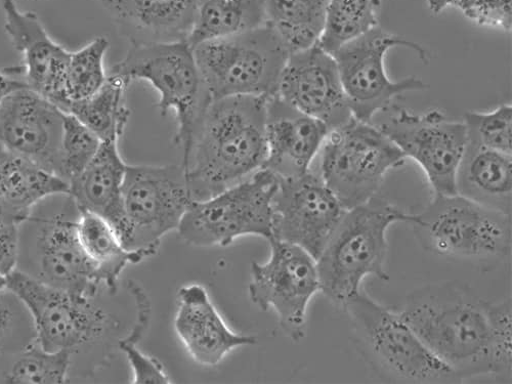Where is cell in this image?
<instances>
[{"instance_id":"1","label":"cell","mask_w":512,"mask_h":384,"mask_svg":"<svg viewBox=\"0 0 512 384\" xmlns=\"http://www.w3.org/2000/svg\"><path fill=\"white\" fill-rule=\"evenodd\" d=\"M438 359L463 381H511V302L489 303L465 284L442 282L412 292L399 312Z\"/></svg>"},{"instance_id":"2","label":"cell","mask_w":512,"mask_h":384,"mask_svg":"<svg viewBox=\"0 0 512 384\" xmlns=\"http://www.w3.org/2000/svg\"><path fill=\"white\" fill-rule=\"evenodd\" d=\"M267 97L212 100L184 152L193 201H204L260 172L268 157Z\"/></svg>"},{"instance_id":"3","label":"cell","mask_w":512,"mask_h":384,"mask_svg":"<svg viewBox=\"0 0 512 384\" xmlns=\"http://www.w3.org/2000/svg\"><path fill=\"white\" fill-rule=\"evenodd\" d=\"M411 216L376 196L345 212L316 261L320 291L334 306L344 310L368 276L390 279L387 233L396 223L409 224Z\"/></svg>"},{"instance_id":"4","label":"cell","mask_w":512,"mask_h":384,"mask_svg":"<svg viewBox=\"0 0 512 384\" xmlns=\"http://www.w3.org/2000/svg\"><path fill=\"white\" fill-rule=\"evenodd\" d=\"M354 343L372 372L384 382L458 384L463 381L438 359L402 318L362 289L344 308Z\"/></svg>"},{"instance_id":"5","label":"cell","mask_w":512,"mask_h":384,"mask_svg":"<svg viewBox=\"0 0 512 384\" xmlns=\"http://www.w3.org/2000/svg\"><path fill=\"white\" fill-rule=\"evenodd\" d=\"M409 225L425 250L445 259L491 268L511 253V215L459 194L435 195Z\"/></svg>"},{"instance_id":"6","label":"cell","mask_w":512,"mask_h":384,"mask_svg":"<svg viewBox=\"0 0 512 384\" xmlns=\"http://www.w3.org/2000/svg\"><path fill=\"white\" fill-rule=\"evenodd\" d=\"M7 288L27 309L36 343L49 352H74L103 343L114 337L120 341L144 333L123 330L128 327L96 303V297L84 298L37 280L16 269L8 277Z\"/></svg>"},{"instance_id":"7","label":"cell","mask_w":512,"mask_h":384,"mask_svg":"<svg viewBox=\"0 0 512 384\" xmlns=\"http://www.w3.org/2000/svg\"><path fill=\"white\" fill-rule=\"evenodd\" d=\"M193 55L212 100L272 97L290 51L269 24L201 42Z\"/></svg>"},{"instance_id":"8","label":"cell","mask_w":512,"mask_h":384,"mask_svg":"<svg viewBox=\"0 0 512 384\" xmlns=\"http://www.w3.org/2000/svg\"><path fill=\"white\" fill-rule=\"evenodd\" d=\"M192 202L183 165H127L116 233L127 250L150 258L165 235L178 231Z\"/></svg>"},{"instance_id":"9","label":"cell","mask_w":512,"mask_h":384,"mask_svg":"<svg viewBox=\"0 0 512 384\" xmlns=\"http://www.w3.org/2000/svg\"><path fill=\"white\" fill-rule=\"evenodd\" d=\"M406 156L379 127L355 117L328 133L322 146L321 179L346 210L376 196Z\"/></svg>"},{"instance_id":"10","label":"cell","mask_w":512,"mask_h":384,"mask_svg":"<svg viewBox=\"0 0 512 384\" xmlns=\"http://www.w3.org/2000/svg\"><path fill=\"white\" fill-rule=\"evenodd\" d=\"M111 73L130 82L141 79L152 84L159 94L160 113L175 111V143L185 150L212 101L188 42L131 46Z\"/></svg>"},{"instance_id":"11","label":"cell","mask_w":512,"mask_h":384,"mask_svg":"<svg viewBox=\"0 0 512 384\" xmlns=\"http://www.w3.org/2000/svg\"><path fill=\"white\" fill-rule=\"evenodd\" d=\"M395 48L413 51L424 64L431 61L429 51L417 42L384 31L379 26L332 54L356 119L371 123L377 113L388 110L402 95L430 89L428 83L417 77L400 81L389 77L386 57Z\"/></svg>"},{"instance_id":"12","label":"cell","mask_w":512,"mask_h":384,"mask_svg":"<svg viewBox=\"0 0 512 384\" xmlns=\"http://www.w3.org/2000/svg\"><path fill=\"white\" fill-rule=\"evenodd\" d=\"M278 178L262 169L248 180L204 201H193L178 229L180 237L198 247L231 245L255 235L273 238V200Z\"/></svg>"},{"instance_id":"13","label":"cell","mask_w":512,"mask_h":384,"mask_svg":"<svg viewBox=\"0 0 512 384\" xmlns=\"http://www.w3.org/2000/svg\"><path fill=\"white\" fill-rule=\"evenodd\" d=\"M271 256L251 265L249 296L262 311L274 310L287 337L306 336L309 304L320 291L317 262L296 245L271 240Z\"/></svg>"},{"instance_id":"14","label":"cell","mask_w":512,"mask_h":384,"mask_svg":"<svg viewBox=\"0 0 512 384\" xmlns=\"http://www.w3.org/2000/svg\"><path fill=\"white\" fill-rule=\"evenodd\" d=\"M379 128L422 168L435 195L457 194V169L468 141L464 122L451 121L438 110L417 115L399 109Z\"/></svg>"},{"instance_id":"15","label":"cell","mask_w":512,"mask_h":384,"mask_svg":"<svg viewBox=\"0 0 512 384\" xmlns=\"http://www.w3.org/2000/svg\"><path fill=\"white\" fill-rule=\"evenodd\" d=\"M273 238L303 248L317 261L347 211L311 172L279 179L273 200Z\"/></svg>"},{"instance_id":"16","label":"cell","mask_w":512,"mask_h":384,"mask_svg":"<svg viewBox=\"0 0 512 384\" xmlns=\"http://www.w3.org/2000/svg\"><path fill=\"white\" fill-rule=\"evenodd\" d=\"M77 210L69 198L66 211L50 217L30 215L26 220L35 230L31 254L35 272L30 276L73 295L93 298L103 284L78 239L79 211L72 215Z\"/></svg>"},{"instance_id":"17","label":"cell","mask_w":512,"mask_h":384,"mask_svg":"<svg viewBox=\"0 0 512 384\" xmlns=\"http://www.w3.org/2000/svg\"><path fill=\"white\" fill-rule=\"evenodd\" d=\"M276 95L323 122L329 132L354 117L336 61L318 44L290 53Z\"/></svg>"},{"instance_id":"18","label":"cell","mask_w":512,"mask_h":384,"mask_svg":"<svg viewBox=\"0 0 512 384\" xmlns=\"http://www.w3.org/2000/svg\"><path fill=\"white\" fill-rule=\"evenodd\" d=\"M67 113L28 88L0 103V145L61 177L60 149ZM62 178V177H61Z\"/></svg>"},{"instance_id":"19","label":"cell","mask_w":512,"mask_h":384,"mask_svg":"<svg viewBox=\"0 0 512 384\" xmlns=\"http://www.w3.org/2000/svg\"><path fill=\"white\" fill-rule=\"evenodd\" d=\"M0 6L5 31L23 57L27 88L68 113L71 103L66 94V72L71 52L57 44L36 13L20 10L15 0H0Z\"/></svg>"},{"instance_id":"20","label":"cell","mask_w":512,"mask_h":384,"mask_svg":"<svg viewBox=\"0 0 512 384\" xmlns=\"http://www.w3.org/2000/svg\"><path fill=\"white\" fill-rule=\"evenodd\" d=\"M328 127L277 95L269 97L266 111L268 157L263 169L279 179L310 172L313 160L328 136Z\"/></svg>"},{"instance_id":"21","label":"cell","mask_w":512,"mask_h":384,"mask_svg":"<svg viewBox=\"0 0 512 384\" xmlns=\"http://www.w3.org/2000/svg\"><path fill=\"white\" fill-rule=\"evenodd\" d=\"M175 328L189 355L203 366H217L234 350L258 343L253 335L231 330L198 284L180 289Z\"/></svg>"},{"instance_id":"22","label":"cell","mask_w":512,"mask_h":384,"mask_svg":"<svg viewBox=\"0 0 512 384\" xmlns=\"http://www.w3.org/2000/svg\"><path fill=\"white\" fill-rule=\"evenodd\" d=\"M131 46L187 41L195 0H96Z\"/></svg>"},{"instance_id":"23","label":"cell","mask_w":512,"mask_h":384,"mask_svg":"<svg viewBox=\"0 0 512 384\" xmlns=\"http://www.w3.org/2000/svg\"><path fill=\"white\" fill-rule=\"evenodd\" d=\"M127 164L117 141L102 142L82 173L69 182V198L79 211L106 220L116 231L122 218V187Z\"/></svg>"},{"instance_id":"24","label":"cell","mask_w":512,"mask_h":384,"mask_svg":"<svg viewBox=\"0 0 512 384\" xmlns=\"http://www.w3.org/2000/svg\"><path fill=\"white\" fill-rule=\"evenodd\" d=\"M456 190L465 198L511 215V155L487 148L468 137L457 169Z\"/></svg>"},{"instance_id":"25","label":"cell","mask_w":512,"mask_h":384,"mask_svg":"<svg viewBox=\"0 0 512 384\" xmlns=\"http://www.w3.org/2000/svg\"><path fill=\"white\" fill-rule=\"evenodd\" d=\"M69 194V183L50 170L7 153L0 160V198L26 221L39 202Z\"/></svg>"},{"instance_id":"26","label":"cell","mask_w":512,"mask_h":384,"mask_svg":"<svg viewBox=\"0 0 512 384\" xmlns=\"http://www.w3.org/2000/svg\"><path fill=\"white\" fill-rule=\"evenodd\" d=\"M76 227L85 254L110 292L119 290V277L128 265L147 259L144 253L127 250L114 228L95 213L79 211Z\"/></svg>"},{"instance_id":"27","label":"cell","mask_w":512,"mask_h":384,"mask_svg":"<svg viewBox=\"0 0 512 384\" xmlns=\"http://www.w3.org/2000/svg\"><path fill=\"white\" fill-rule=\"evenodd\" d=\"M266 23L263 0H195L194 22L187 42L193 49L201 42L241 33Z\"/></svg>"},{"instance_id":"28","label":"cell","mask_w":512,"mask_h":384,"mask_svg":"<svg viewBox=\"0 0 512 384\" xmlns=\"http://www.w3.org/2000/svg\"><path fill=\"white\" fill-rule=\"evenodd\" d=\"M128 84L130 81L126 78L110 73L97 93L71 103L68 113L87 126L101 142H118L131 116L125 102Z\"/></svg>"},{"instance_id":"29","label":"cell","mask_w":512,"mask_h":384,"mask_svg":"<svg viewBox=\"0 0 512 384\" xmlns=\"http://www.w3.org/2000/svg\"><path fill=\"white\" fill-rule=\"evenodd\" d=\"M329 0H263L267 23L283 38L290 53L317 44Z\"/></svg>"},{"instance_id":"30","label":"cell","mask_w":512,"mask_h":384,"mask_svg":"<svg viewBox=\"0 0 512 384\" xmlns=\"http://www.w3.org/2000/svg\"><path fill=\"white\" fill-rule=\"evenodd\" d=\"M381 0H329L317 44L333 54L348 42L378 27Z\"/></svg>"},{"instance_id":"31","label":"cell","mask_w":512,"mask_h":384,"mask_svg":"<svg viewBox=\"0 0 512 384\" xmlns=\"http://www.w3.org/2000/svg\"><path fill=\"white\" fill-rule=\"evenodd\" d=\"M11 364L3 374L4 383L62 384L67 382L72 354L67 351L49 352L35 339L26 347L10 353Z\"/></svg>"},{"instance_id":"32","label":"cell","mask_w":512,"mask_h":384,"mask_svg":"<svg viewBox=\"0 0 512 384\" xmlns=\"http://www.w3.org/2000/svg\"><path fill=\"white\" fill-rule=\"evenodd\" d=\"M109 40L100 36L80 50L71 52L66 72V94L70 103L93 96L107 80L104 60Z\"/></svg>"},{"instance_id":"33","label":"cell","mask_w":512,"mask_h":384,"mask_svg":"<svg viewBox=\"0 0 512 384\" xmlns=\"http://www.w3.org/2000/svg\"><path fill=\"white\" fill-rule=\"evenodd\" d=\"M101 140L75 116L64 119L60 149L61 177L68 183L82 173L101 147Z\"/></svg>"},{"instance_id":"34","label":"cell","mask_w":512,"mask_h":384,"mask_svg":"<svg viewBox=\"0 0 512 384\" xmlns=\"http://www.w3.org/2000/svg\"><path fill=\"white\" fill-rule=\"evenodd\" d=\"M463 122L469 138L492 150L512 155L511 105H502L487 113L467 112Z\"/></svg>"},{"instance_id":"35","label":"cell","mask_w":512,"mask_h":384,"mask_svg":"<svg viewBox=\"0 0 512 384\" xmlns=\"http://www.w3.org/2000/svg\"><path fill=\"white\" fill-rule=\"evenodd\" d=\"M457 9L477 25L511 31L512 0H460Z\"/></svg>"},{"instance_id":"36","label":"cell","mask_w":512,"mask_h":384,"mask_svg":"<svg viewBox=\"0 0 512 384\" xmlns=\"http://www.w3.org/2000/svg\"><path fill=\"white\" fill-rule=\"evenodd\" d=\"M138 343L139 340L130 335L123 338L118 345V350L126 356L133 371V383H172L160 361L141 352L137 347Z\"/></svg>"},{"instance_id":"37","label":"cell","mask_w":512,"mask_h":384,"mask_svg":"<svg viewBox=\"0 0 512 384\" xmlns=\"http://www.w3.org/2000/svg\"><path fill=\"white\" fill-rule=\"evenodd\" d=\"M25 306L8 288L0 291V357L10 354L7 345L13 340Z\"/></svg>"},{"instance_id":"38","label":"cell","mask_w":512,"mask_h":384,"mask_svg":"<svg viewBox=\"0 0 512 384\" xmlns=\"http://www.w3.org/2000/svg\"><path fill=\"white\" fill-rule=\"evenodd\" d=\"M20 225H0V274L9 276L18 267Z\"/></svg>"},{"instance_id":"39","label":"cell","mask_w":512,"mask_h":384,"mask_svg":"<svg viewBox=\"0 0 512 384\" xmlns=\"http://www.w3.org/2000/svg\"><path fill=\"white\" fill-rule=\"evenodd\" d=\"M27 88L22 67L0 69V103L13 92Z\"/></svg>"},{"instance_id":"40","label":"cell","mask_w":512,"mask_h":384,"mask_svg":"<svg viewBox=\"0 0 512 384\" xmlns=\"http://www.w3.org/2000/svg\"><path fill=\"white\" fill-rule=\"evenodd\" d=\"M24 222L25 221L0 198V225L17 224L21 226Z\"/></svg>"},{"instance_id":"41","label":"cell","mask_w":512,"mask_h":384,"mask_svg":"<svg viewBox=\"0 0 512 384\" xmlns=\"http://www.w3.org/2000/svg\"><path fill=\"white\" fill-rule=\"evenodd\" d=\"M460 0H428L429 9L435 15H439L448 8H457Z\"/></svg>"},{"instance_id":"42","label":"cell","mask_w":512,"mask_h":384,"mask_svg":"<svg viewBox=\"0 0 512 384\" xmlns=\"http://www.w3.org/2000/svg\"><path fill=\"white\" fill-rule=\"evenodd\" d=\"M7 284H8L7 276L0 274V291L7 289Z\"/></svg>"},{"instance_id":"43","label":"cell","mask_w":512,"mask_h":384,"mask_svg":"<svg viewBox=\"0 0 512 384\" xmlns=\"http://www.w3.org/2000/svg\"><path fill=\"white\" fill-rule=\"evenodd\" d=\"M6 154H7L6 150L3 148L2 145H0V160H2Z\"/></svg>"}]
</instances>
